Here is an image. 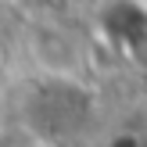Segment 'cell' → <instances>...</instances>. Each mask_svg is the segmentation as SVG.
I'll return each mask as SVG.
<instances>
[{
    "instance_id": "6da1fadb",
    "label": "cell",
    "mask_w": 147,
    "mask_h": 147,
    "mask_svg": "<svg viewBox=\"0 0 147 147\" xmlns=\"http://www.w3.org/2000/svg\"><path fill=\"white\" fill-rule=\"evenodd\" d=\"M40 147H43V144H40Z\"/></svg>"
}]
</instances>
